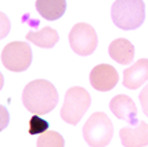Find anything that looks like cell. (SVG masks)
<instances>
[{
	"mask_svg": "<svg viewBox=\"0 0 148 147\" xmlns=\"http://www.w3.org/2000/svg\"><path fill=\"white\" fill-rule=\"evenodd\" d=\"M22 103L33 115H45L57 107L58 92L56 86L46 79L32 81L24 88Z\"/></svg>",
	"mask_w": 148,
	"mask_h": 147,
	"instance_id": "1",
	"label": "cell"
},
{
	"mask_svg": "<svg viewBox=\"0 0 148 147\" xmlns=\"http://www.w3.org/2000/svg\"><path fill=\"white\" fill-rule=\"evenodd\" d=\"M111 18L122 31L137 29L145 19V4L143 0H116L111 7Z\"/></svg>",
	"mask_w": 148,
	"mask_h": 147,
	"instance_id": "2",
	"label": "cell"
},
{
	"mask_svg": "<svg viewBox=\"0 0 148 147\" xmlns=\"http://www.w3.org/2000/svg\"><path fill=\"white\" fill-rule=\"evenodd\" d=\"M90 104L91 97L84 88H80V86L71 88L65 93L64 104L61 108V118L66 124L77 125L82 117L89 110Z\"/></svg>",
	"mask_w": 148,
	"mask_h": 147,
	"instance_id": "3",
	"label": "cell"
},
{
	"mask_svg": "<svg viewBox=\"0 0 148 147\" xmlns=\"http://www.w3.org/2000/svg\"><path fill=\"white\" fill-rule=\"evenodd\" d=\"M114 136L111 119L104 112H94L83 126V137L90 147L108 146Z\"/></svg>",
	"mask_w": 148,
	"mask_h": 147,
	"instance_id": "4",
	"label": "cell"
},
{
	"mask_svg": "<svg viewBox=\"0 0 148 147\" xmlns=\"http://www.w3.org/2000/svg\"><path fill=\"white\" fill-rule=\"evenodd\" d=\"M1 63L8 71L22 72L32 63V49L26 42H11L1 51Z\"/></svg>",
	"mask_w": 148,
	"mask_h": 147,
	"instance_id": "5",
	"label": "cell"
},
{
	"mask_svg": "<svg viewBox=\"0 0 148 147\" xmlns=\"http://www.w3.org/2000/svg\"><path fill=\"white\" fill-rule=\"evenodd\" d=\"M69 45L77 56H90L97 49L98 38L94 28L89 24H75L69 32Z\"/></svg>",
	"mask_w": 148,
	"mask_h": 147,
	"instance_id": "6",
	"label": "cell"
},
{
	"mask_svg": "<svg viewBox=\"0 0 148 147\" xmlns=\"http://www.w3.org/2000/svg\"><path fill=\"white\" fill-rule=\"evenodd\" d=\"M119 82L118 71L110 64L96 65L90 72L91 86L98 92H108L112 90Z\"/></svg>",
	"mask_w": 148,
	"mask_h": 147,
	"instance_id": "7",
	"label": "cell"
},
{
	"mask_svg": "<svg viewBox=\"0 0 148 147\" xmlns=\"http://www.w3.org/2000/svg\"><path fill=\"white\" fill-rule=\"evenodd\" d=\"M110 110L116 118L126 121L129 125H137V107L127 95H118L110 103Z\"/></svg>",
	"mask_w": 148,
	"mask_h": 147,
	"instance_id": "8",
	"label": "cell"
},
{
	"mask_svg": "<svg viewBox=\"0 0 148 147\" xmlns=\"http://www.w3.org/2000/svg\"><path fill=\"white\" fill-rule=\"evenodd\" d=\"M119 136L125 147H144L148 144V124L138 121L134 126H125L119 130Z\"/></svg>",
	"mask_w": 148,
	"mask_h": 147,
	"instance_id": "9",
	"label": "cell"
},
{
	"mask_svg": "<svg viewBox=\"0 0 148 147\" xmlns=\"http://www.w3.org/2000/svg\"><path fill=\"white\" fill-rule=\"evenodd\" d=\"M148 81V58H140L137 63L123 71V86L136 90Z\"/></svg>",
	"mask_w": 148,
	"mask_h": 147,
	"instance_id": "10",
	"label": "cell"
},
{
	"mask_svg": "<svg viewBox=\"0 0 148 147\" xmlns=\"http://www.w3.org/2000/svg\"><path fill=\"white\" fill-rule=\"evenodd\" d=\"M108 53L115 63L126 65L130 64L134 58V46L127 39L119 38L111 42L110 47H108Z\"/></svg>",
	"mask_w": 148,
	"mask_h": 147,
	"instance_id": "11",
	"label": "cell"
},
{
	"mask_svg": "<svg viewBox=\"0 0 148 147\" xmlns=\"http://www.w3.org/2000/svg\"><path fill=\"white\" fill-rule=\"evenodd\" d=\"M38 13L47 21H57L65 14L66 0H36Z\"/></svg>",
	"mask_w": 148,
	"mask_h": 147,
	"instance_id": "12",
	"label": "cell"
},
{
	"mask_svg": "<svg viewBox=\"0 0 148 147\" xmlns=\"http://www.w3.org/2000/svg\"><path fill=\"white\" fill-rule=\"evenodd\" d=\"M26 40H29L31 43L43 47V49H51L57 45L60 40V35L56 29H53L50 26H45L40 31H31L26 35Z\"/></svg>",
	"mask_w": 148,
	"mask_h": 147,
	"instance_id": "13",
	"label": "cell"
},
{
	"mask_svg": "<svg viewBox=\"0 0 148 147\" xmlns=\"http://www.w3.org/2000/svg\"><path fill=\"white\" fill-rule=\"evenodd\" d=\"M65 140L58 132L47 130L45 133L39 135L36 140V147H64Z\"/></svg>",
	"mask_w": 148,
	"mask_h": 147,
	"instance_id": "14",
	"label": "cell"
},
{
	"mask_svg": "<svg viewBox=\"0 0 148 147\" xmlns=\"http://www.w3.org/2000/svg\"><path fill=\"white\" fill-rule=\"evenodd\" d=\"M49 130V122L45 118H40L39 115H33L29 119V135H42Z\"/></svg>",
	"mask_w": 148,
	"mask_h": 147,
	"instance_id": "15",
	"label": "cell"
},
{
	"mask_svg": "<svg viewBox=\"0 0 148 147\" xmlns=\"http://www.w3.org/2000/svg\"><path fill=\"white\" fill-rule=\"evenodd\" d=\"M10 28H11V24H10V19L4 13L0 11V40L4 39L10 32Z\"/></svg>",
	"mask_w": 148,
	"mask_h": 147,
	"instance_id": "16",
	"label": "cell"
},
{
	"mask_svg": "<svg viewBox=\"0 0 148 147\" xmlns=\"http://www.w3.org/2000/svg\"><path fill=\"white\" fill-rule=\"evenodd\" d=\"M10 124V114H8V110L0 104V132L4 130Z\"/></svg>",
	"mask_w": 148,
	"mask_h": 147,
	"instance_id": "17",
	"label": "cell"
},
{
	"mask_svg": "<svg viewBox=\"0 0 148 147\" xmlns=\"http://www.w3.org/2000/svg\"><path fill=\"white\" fill-rule=\"evenodd\" d=\"M138 99H140V104H141L144 114L148 117V85H145V88L141 90Z\"/></svg>",
	"mask_w": 148,
	"mask_h": 147,
	"instance_id": "18",
	"label": "cell"
},
{
	"mask_svg": "<svg viewBox=\"0 0 148 147\" xmlns=\"http://www.w3.org/2000/svg\"><path fill=\"white\" fill-rule=\"evenodd\" d=\"M3 85H4V77H3V74L0 72V90L3 89Z\"/></svg>",
	"mask_w": 148,
	"mask_h": 147,
	"instance_id": "19",
	"label": "cell"
}]
</instances>
